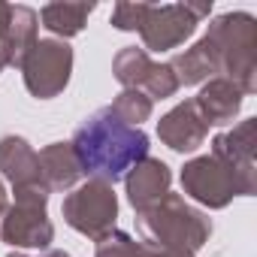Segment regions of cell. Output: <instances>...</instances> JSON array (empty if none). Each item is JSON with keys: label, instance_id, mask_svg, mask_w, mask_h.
<instances>
[{"label": "cell", "instance_id": "1", "mask_svg": "<svg viewBox=\"0 0 257 257\" xmlns=\"http://www.w3.org/2000/svg\"><path fill=\"white\" fill-rule=\"evenodd\" d=\"M73 149L85 173L100 176L106 182H118L146 158L149 137L121 121L112 109H100L76 131Z\"/></svg>", "mask_w": 257, "mask_h": 257}]
</instances>
